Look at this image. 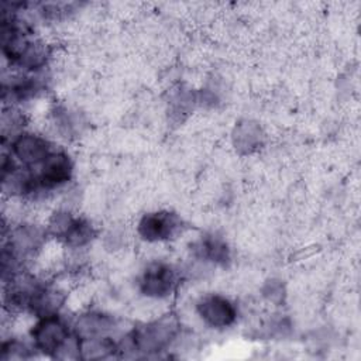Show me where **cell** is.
<instances>
[{"mask_svg": "<svg viewBox=\"0 0 361 361\" xmlns=\"http://www.w3.org/2000/svg\"><path fill=\"white\" fill-rule=\"evenodd\" d=\"M183 230V220L172 210H152L144 213L135 226L137 235L149 244L166 243Z\"/></svg>", "mask_w": 361, "mask_h": 361, "instance_id": "52a82bcc", "label": "cell"}, {"mask_svg": "<svg viewBox=\"0 0 361 361\" xmlns=\"http://www.w3.org/2000/svg\"><path fill=\"white\" fill-rule=\"evenodd\" d=\"M37 351L31 344L30 338L24 340L21 337L10 336L3 338L0 344V360L1 361H23L37 357Z\"/></svg>", "mask_w": 361, "mask_h": 361, "instance_id": "ac0fdd59", "label": "cell"}, {"mask_svg": "<svg viewBox=\"0 0 361 361\" xmlns=\"http://www.w3.org/2000/svg\"><path fill=\"white\" fill-rule=\"evenodd\" d=\"M189 254L196 264L213 268H227L233 261L228 241L217 231H206L195 238L189 245Z\"/></svg>", "mask_w": 361, "mask_h": 361, "instance_id": "8fae6325", "label": "cell"}, {"mask_svg": "<svg viewBox=\"0 0 361 361\" xmlns=\"http://www.w3.org/2000/svg\"><path fill=\"white\" fill-rule=\"evenodd\" d=\"M72 330L76 337H96V336H114L118 320L111 313L104 310L89 309L80 312L72 322Z\"/></svg>", "mask_w": 361, "mask_h": 361, "instance_id": "4fadbf2b", "label": "cell"}, {"mask_svg": "<svg viewBox=\"0 0 361 361\" xmlns=\"http://www.w3.org/2000/svg\"><path fill=\"white\" fill-rule=\"evenodd\" d=\"M6 142L8 144L6 151L18 165L28 169H37L56 148L48 137L27 128L13 138L3 141V144Z\"/></svg>", "mask_w": 361, "mask_h": 361, "instance_id": "277c9868", "label": "cell"}, {"mask_svg": "<svg viewBox=\"0 0 361 361\" xmlns=\"http://www.w3.org/2000/svg\"><path fill=\"white\" fill-rule=\"evenodd\" d=\"M196 106H199L197 92H193V89L179 86L178 89H173L171 92L168 100V114L172 120L182 121L186 116L192 113V110Z\"/></svg>", "mask_w": 361, "mask_h": 361, "instance_id": "e0dca14e", "label": "cell"}, {"mask_svg": "<svg viewBox=\"0 0 361 361\" xmlns=\"http://www.w3.org/2000/svg\"><path fill=\"white\" fill-rule=\"evenodd\" d=\"M28 338L41 357L59 360L66 347L73 341L72 323L61 313L35 319L28 331Z\"/></svg>", "mask_w": 361, "mask_h": 361, "instance_id": "7a4b0ae2", "label": "cell"}, {"mask_svg": "<svg viewBox=\"0 0 361 361\" xmlns=\"http://www.w3.org/2000/svg\"><path fill=\"white\" fill-rule=\"evenodd\" d=\"M262 296L274 305H282V302L285 300V296H286L285 285L282 283L281 279L271 278L262 286Z\"/></svg>", "mask_w": 361, "mask_h": 361, "instance_id": "44dd1931", "label": "cell"}, {"mask_svg": "<svg viewBox=\"0 0 361 361\" xmlns=\"http://www.w3.org/2000/svg\"><path fill=\"white\" fill-rule=\"evenodd\" d=\"M195 312L202 323L213 330H227L238 320L237 303L223 293H204L195 305Z\"/></svg>", "mask_w": 361, "mask_h": 361, "instance_id": "8992f818", "label": "cell"}, {"mask_svg": "<svg viewBox=\"0 0 361 361\" xmlns=\"http://www.w3.org/2000/svg\"><path fill=\"white\" fill-rule=\"evenodd\" d=\"M1 190L13 199L41 197L35 171L18 165L6 149L1 155Z\"/></svg>", "mask_w": 361, "mask_h": 361, "instance_id": "5b68a950", "label": "cell"}, {"mask_svg": "<svg viewBox=\"0 0 361 361\" xmlns=\"http://www.w3.org/2000/svg\"><path fill=\"white\" fill-rule=\"evenodd\" d=\"M97 237L96 226L86 217L76 214L72 224L66 230L65 235L59 241L65 248L71 251H82L87 248Z\"/></svg>", "mask_w": 361, "mask_h": 361, "instance_id": "2e32d148", "label": "cell"}, {"mask_svg": "<svg viewBox=\"0 0 361 361\" xmlns=\"http://www.w3.org/2000/svg\"><path fill=\"white\" fill-rule=\"evenodd\" d=\"M3 241L14 255L23 261L24 264L34 258L47 244L49 235L44 224L32 223V221H21L8 228L7 237Z\"/></svg>", "mask_w": 361, "mask_h": 361, "instance_id": "ba28073f", "label": "cell"}, {"mask_svg": "<svg viewBox=\"0 0 361 361\" xmlns=\"http://www.w3.org/2000/svg\"><path fill=\"white\" fill-rule=\"evenodd\" d=\"M47 89L44 72L27 73L14 71L1 80L3 106H20L39 97Z\"/></svg>", "mask_w": 361, "mask_h": 361, "instance_id": "30bf717a", "label": "cell"}, {"mask_svg": "<svg viewBox=\"0 0 361 361\" xmlns=\"http://www.w3.org/2000/svg\"><path fill=\"white\" fill-rule=\"evenodd\" d=\"M51 116H52V124L55 127V131L61 137L68 140V138H73L78 134L80 120L75 111L69 110L63 104H58L52 109Z\"/></svg>", "mask_w": 361, "mask_h": 361, "instance_id": "d6986e66", "label": "cell"}, {"mask_svg": "<svg viewBox=\"0 0 361 361\" xmlns=\"http://www.w3.org/2000/svg\"><path fill=\"white\" fill-rule=\"evenodd\" d=\"M265 131L262 126L252 118L238 120L231 131V144L241 155H251L262 148Z\"/></svg>", "mask_w": 361, "mask_h": 361, "instance_id": "5bb4252c", "label": "cell"}, {"mask_svg": "<svg viewBox=\"0 0 361 361\" xmlns=\"http://www.w3.org/2000/svg\"><path fill=\"white\" fill-rule=\"evenodd\" d=\"M79 360L83 361H102L120 357L118 341L114 336H96V337H78Z\"/></svg>", "mask_w": 361, "mask_h": 361, "instance_id": "9a60e30c", "label": "cell"}, {"mask_svg": "<svg viewBox=\"0 0 361 361\" xmlns=\"http://www.w3.org/2000/svg\"><path fill=\"white\" fill-rule=\"evenodd\" d=\"M41 196L65 188L73 178L75 164L68 151L55 148L49 157L34 169Z\"/></svg>", "mask_w": 361, "mask_h": 361, "instance_id": "9c48e42d", "label": "cell"}, {"mask_svg": "<svg viewBox=\"0 0 361 361\" xmlns=\"http://www.w3.org/2000/svg\"><path fill=\"white\" fill-rule=\"evenodd\" d=\"M65 302L66 293L61 286L41 279L28 299L25 313L34 319L56 314L61 313Z\"/></svg>", "mask_w": 361, "mask_h": 361, "instance_id": "7c38bea8", "label": "cell"}, {"mask_svg": "<svg viewBox=\"0 0 361 361\" xmlns=\"http://www.w3.org/2000/svg\"><path fill=\"white\" fill-rule=\"evenodd\" d=\"M180 283V271L166 261L147 264L137 276L138 292L152 300H166Z\"/></svg>", "mask_w": 361, "mask_h": 361, "instance_id": "3957f363", "label": "cell"}, {"mask_svg": "<svg viewBox=\"0 0 361 361\" xmlns=\"http://www.w3.org/2000/svg\"><path fill=\"white\" fill-rule=\"evenodd\" d=\"M25 130V117L18 106H3L1 137L7 141Z\"/></svg>", "mask_w": 361, "mask_h": 361, "instance_id": "ffe728a7", "label": "cell"}, {"mask_svg": "<svg viewBox=\"0 0 361 361\" xmlns=\"http://www.w3.org/2000/svg\"><path fill=\"white\" fill-rule=\"evenodd\" d=\"M180 336V323L173 314H162L142 322L121 334L118 341L120 357L157 358L172 345Z\"/></svg>", "mask_w": 361, "mask_h": 361, "instance_id": "6da1fadb", "label": "cell"}]
</instances>
